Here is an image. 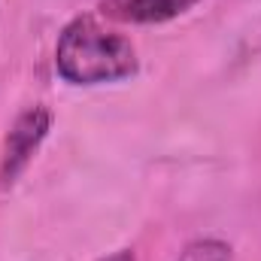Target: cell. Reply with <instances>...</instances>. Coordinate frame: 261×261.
Returning a JSON list of instances; mask_svg holds the SVG:
<instances>
[{
  "mask_svg": "<svg viewBox=\"0 0 261 261\" xmlns=\"http://www.w3.org/2000/svg\"><path fill=\"white\" fill-rule=\"evenodd\" d=\"M137 49L128 37L107 31L97 18L79 15L55 46V70L70 85H103L137 73Z\"/></svg>",
  "mask_w": 261,
  "mask_h": 261,
  "instance_id": "cell-1",
  "label": "cell"
},
{
  "mask_svg": "<svg viewBox=\"0 0 261 261\" xmlns=\"http://www.w3.org/2000/svg\"><path fill=\"white\" fill-rule=\"evenodd\" d=\"M49 130H52V113L46 107L37 103L18 113V119L12 122V128L3 140V152H0V189L15 186V179L28 170V164L34 161Z\"/></svg>",
  "mask_w": 261,
  "mask_h": 261,
  "instance_id": "cell-2",
  "label": "cell"
},
{
  "mask_svg": "<svg viewBox=\"0 0 261 261\" xmlns=\"http://www.w3.org/2000/svg\"><path fill=\"white\" fill-rule=\"evenodd\" d=\"M197 0H100L103 15L130 24H161L189 12Z\"/></svg>",
  "mask_w": 261,
  "mask_h": 261,
  "instance_id": "cell-3",
  "label": "cell"
},
{
  "mask_svg": "<svg viewBox=\"0 0 261 261\" xmlns=\"http://www.w3.org/2000/svg\"><path fill=\"white\" fill-rule=\"evenodd\" d=\"M179 261H231V246L222 240H213V237L195 240L182 249Z\"/></svg>",
  "mask_w": 261,
  "mask_h": 261,
  "instance_id": "cell-4",
  "label": "cell"
},
{
  "mask_svg": "<svg viewBox=\"0 0 261 261\" xmlns=\"http://www.w3.org/2000/svg\"><path fill=\"white\" fill-rule=\"evenodd\" d=\"M97 261H137V255L130 252V249H119V252H113V255H103V258Z\"/></svg>",
  "mask_w": 261,
  "mask_h": 261,
  "instance_id": "cell-5",
  "label": "cell"
}]
</instances>
